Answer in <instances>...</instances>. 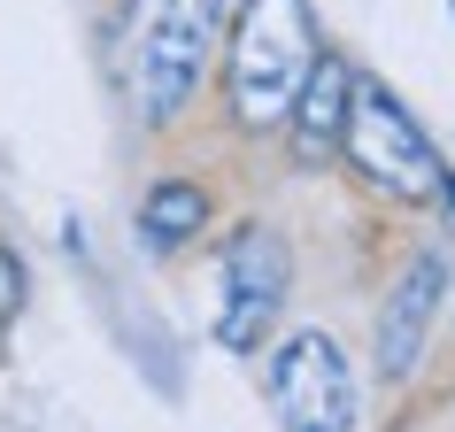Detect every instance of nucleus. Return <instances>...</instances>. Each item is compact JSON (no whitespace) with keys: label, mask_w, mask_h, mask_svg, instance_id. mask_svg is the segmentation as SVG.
I'll return each mask as SVG.
<instances>
[{"label":"nucleus","mask_w":455,"mask_h":432,"mask_svg":"<svg viewBox=\"0 0 455 432\" xmlns=\"http://www.w3.org/2000/svg\"><path fill=\"white\" fill-rule=\"evenodd\" d=\"M16 309H24V263H16V255L0 247V332L16 324Z\"/></svg>","instance_id":"nucleus-9"},{"label":"nucleus","mask_w":455,"mask_h":432,"mask_svg":"<svg viewBox=\"0 0 455 432\" xmlns=\"http://www.w3.org/2000/svg\"><path fill=\"white\" fill-rule=\"evenodd\" d=\"M201 224H209V193L193 186V178H163V186L147 193V209H140V240L155 247V255H170V247H186Z\"/></svg>","instance_id":"nucleus-8"},{"label":"nucleus","mask_w":455,"mask_h":432,"mask_svg":"<svg viewBox=\"0 0 455 432\" xmlns=\"http://www.w3.org/2000/svg\"><path fill=\"white\" fill-rule=\"evenodd\" d=\"M270 417L278 432H355V363L332 332H293L270 356Z\"/></svg>","instance_id":"nucleus-4"},{"label":"nucleus","mask_w":455,"mask_h":432,"mask_svg":"<svg viewBox=\"0 0 455 432\" xmlns=\"http://www.w3.org/2000/svg\"><path fill=\"white\" fill-rule=\"evenodd\" d=\"M216 24H224V0H147L140 31H132V62H124V93L147 132L186 116L193 85L216 54Z\"/></svg>","instance_id":"nucleus-2"},{"label":"nucleus","mask_w":455,"mask_h":432,"mask_svg":"<svg viewBox=\"0 0 455 432\" xmlns=\"http://www.w3.org/2000/svg\"><path fill=\"white\" fill-rule=\"evenodd\" d=\"M316 70V16L309 0H240V24L224 39V100L240 132H270Z\"/></svg>","instance_id":"nucleus-1"},{"label":"nucleus","mask_w":455,"mask_h":432,"mask_svg":"<svg viewBox=\"0 0 455 432\" xmlns=\"http://www.w3.org/2000/svg\"><path fill=\"white\" fill-rule=\"evenodd\" d=\"M339 147H347L355 170L371 186H386L394 201H440V186L455 178V170L440 163V147L425 140V124L409 116L379 77H363L355 93H347V132H339Z\"/></svg>","instance_id":"nucleus-3"},{"label":"nucleus","mask_w":455,"mask_h":432,"mask_svg":"<svg viewBox=\"0 0 455 432\" xmlns=\"http://www.w3.org/2000/svg\"><path fill=\"white\" fill-rule=\"evenodd\" d=\"M286 286H293V255L270 224H247L240 240L224 247V293H216V348H263V332L278 324L286 309Z\"/></svg>","instance_id":"nucleus-5"},{"label":"nucleus","mask_w":455,"mask_h":432,"mask_svg":"<svg viewBox=\"0 0 455 432\" xmlns=\"http://www.w3.org/2000/svg\"><path fill=\"white\" fill-rule=\"evenodd\" d=\"M440 286H448L440 255L402 263V278H394V293H386V309H379V371L386 379L417 371V356H425V340H432V316H440Z\"/></svg>","instance_id":"nucleus-6"},{"label":"nucleus","mask_w":455,"mask_h":432,"mask_svg":"<svg viewBox=\"0 0 455 432\" xmlns=\"http://www.w3.org/2000/svg\"><path fill=\"white\" fill-rule=\"evenodd\" d=\"M347 93H355V70L339 62V54H316L309 85H301V100H293V147L301 155H332L339 132H347Z\"/></svg>","instance_id":"nucleus-7"}]
</instances>
